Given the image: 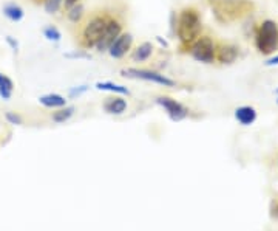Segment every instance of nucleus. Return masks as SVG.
<instances>
[{
  "mask_svg": "<svg viewBox=\"0 0 278 231\" xmlns=\"http://www.w3.org/2000/svg\"><path fill=\"white\" fill-rule=\"evenodd\" d=\"M124 33V19L119 16V14H113L108 25H107V30L105 33L102 34L101 41L98 42L96 45V50L99 53H104V52H108V48L111 47V44L117 39L119 36Z\"/></svg>",
  "mask_w": 278,
  "mask_h": 231,
  "instance_id": "obj_6",
  "label": "nucleus"
},
{
  "mask_svg": "<svg viewBox=\"0 0 278 231\" xmlns=\"http://www.w3.org/2000/svg\"><path fill=\"white\" fill-rule=\"evenodd\" d=\"M176 34L181 45L190 47L203 34V19L195 7H187L179 11L176 22Z\"/></svg>",
  "mask_w": 278,
  "mask_h": 231,
  "instance_id": "obj_3",
  "label": "nucleus"
},
{
  "mask_svg": "<svg viewBox=\"0 0 278 231\" xmlns=\"http://www.w3.org/2000/svg\"><path fill=\"white\" fill-rule=\"evenodd\" d=\"M96 89L119 93V95H130V90L126 86H119V84H114V83H96Z\"/></svg>",
  "mask_w": 278,
  "mask_h": 231,
  "instance_id": "obj_19",
  "label": "nucleus"
},
{
  "mask_svg": "<svg viewBox=\"0 0 278 231\" xmlns=\"http://www.w3.org/2000/svg\"><path fill=\"white\" fill-rule=\"evenodd\" d=\"M4 14L11 20V22H20L25 16V11L20 5L14 4V2H10V4H5L4 5Z\"/></svg>",
  "mask_w": 278,
  "mask_h": 231,
  "instance_id": "obj_14",
  "label": "nucleus"
},
{
  "mask_svg": "<svg viewBox=\"0 0 278 231\" xmlns=\"http://www.w3.org/2000/svg\"><path fill=\"white\" fill-rule=\"evenodd\" d=\"M267 231H278V229H275V228H273V229H267Z\"/></svg>",
  "mask_w": 278,
  "mask_h": 231,
  "instance_id": "obj_29",
  "label": "nucleus"
},
{
  "mask_svg": "<svg viewBox=\"0 0 278 231\" xmlns=\"http://www.w3.org/2000/svg\"><path fill=\"white\" fill-rule=\"evenodd\" d=\"M266 65H267V67H273V65H278V55H275V56L269 58V59L266 61Z\"/></svg>",
  "mask_w": 278,
  "mask_h": 231,
  "instance_id": "obj_26",
  "label": "nucleus"
},
{
  "mask_svg": "<svg viewBox=\"0 0 278 231\" xmlns=\"http://www.w3.org/2000/svg\"><path fill=\"white\" fill-rule=\"evenodd\" d=\"M13 90H14V83L11 78H8L7 74L0 73V96H2L5 101L11 99L13 96Z\"/></svg>",
  "mask_w": 278,
  "mask_h": 231,
  "instance_id": "obj_17",
  "label": "nucleus"
},
{
  "mask_svg": "<svg viewBox=\"0 0 278 231\" xmlns=\"http://www.w3.org/2000/svg\"><path fill=\"white\" fill-rule=\"evenodd\" d=\"M67 58H90L88 55H81V53H74V55H65Z\"/></svg>",
  "mask_w": 278,
  "mask_h": 231,
  "instance_id": "obj_28",
  "label": "nucleus"
},
{
  "mask_svg": "<svg viewBox=\"0 0 278 231\" xmlns=\"http://www.w3.org/2000/svg\"><path fill=\"white\" fill-rule=\"evenodd\" d=\"M257 110L252 106H240L235 109V120L241 126H251L257 121Z\"/></svg>",
  "mask_w": 278,
  "mask_h": 231,
  "instance_id": "obj_11",
  "label": "nucleus"
},
{
  "mask_svg": "<svg viewBox=\"0 0 278 231\" xmlns=\"http://www.w3.org/2000/svg\"><path fill=\"white\" fill-rule=\"evenodd\" d=\"M133 47V36L130 33H122L108 48V55L113 59H122Z\"/></svg>",
  "mask_w": 278,
  "mask_h": 231,
  "instance_id": "obj_9",
  "label": "nucleus"
},
{
  "mask_svg": "<svg viewBox=\"0 0 278 231\" xmlns=\"http://www.w3.org/2000/svg\"><path fill=\"white\" fill-rule=\"evenodd\" d=\"M276 104H278V99H276Z\"/></svg>",
  "mask_w": 278,
  "mask_h": 231,
  "instance_id": "obj_31",
  "label": "nucleus"
},
{
  "mask_svg": "<svg viewBox=\"0 0 278 231\" xmlns=\"http://www.w3.org/2000/svg\"><path fill=\"white\" fill-rule=\"evenodd\" d=\"M276 165H278V162H276Z\"/></svg>",
  "mask_w": 278,
  "mask_h": 231,
  "instance_id": "obj_32",
  "label": "nucleus"
},
{
  "mask_svg": "<svg viewBox=\"0 0 278 231\" xmlns=\"http://www.w3.org/2000/svg\"><path fill=\"white\" fill-rule=\"evenodd\" d=\"M276 93H278V89H276Z\"/></svg>",
  "mask_w": 278,
  "mask_h": 231,
  "instance_id": "obj_30",
  "label": "nucleus"
},
{
  "mask_svg": "<svg viewBox=\"0 0 278 231\" xmlns=\"http://www.w3.org/2000/svg\"><path fill=\"white\" fill-rule=\"evenodd\" d=\"M44 36L47 37L48 41H53V42H59V41H60V37H62L60 31H59L54 25L45 27V28H44Z\"/></svg>",
  "mask_w": 278,
  "mask_h": 231,
  "instance_id": "obj_21",
  "label": "nucleus"
},
{
  "mask_svg": "<svg viewBox=\"0 0 278 231\" xmlns=\"http://www.w3.org/2000/svg\"><path fill=\"white\" fill-rule=\"evenodd\" d=\"M87 89H88L87 86H82V87H79V89H71L70 96H71V98H74L76 95H77V96H79V95H82L84 92H87Z\"/></svg>",
  "mask_w": 278,
  "mask_h": 231,
  "instance_id": "obj_25",
  "label": "nucleus"
},
{
  "mask_svg": "<svg viewBox=\"0 0 278 231\" xmlns=\"http://www.w3.org/2000/svg\"><path fill=\"white\" fill-rule=\"evenodd\" d=\"M209 7L220 23H233L252 13L254 4L251 0H207Z\"/></svg>",
  "mask_w": 278,
  "mask_h": 231,
  "instance_id": "obj_2",
  "label": "nucleus"
},
{
  "mask_svg": "<svg viewBox=\"0 0 278 231\" xmlns=\"http://www.w3.org/2000/svg\"><path fill=\"white\" fill-rule=\"evenodd\" d=\"M84 17H85V8H84V5L81 2L73 5V7H70V8H67V19L71 23L79 25L84 20Z\"/></svg>",
  "mask_w": 278,
  "mask_h": 231,
  "instance_id": "obj_15",
  "label": "nucleus"
},
{
  "mask_svg": "<svg viewBox=\"0 0 278 231\" xmlns=\"http://www.w3.org/2000/svg\"><path fill=\"white\" fill-rule=\"evenodd\" d=\"M255 45L264 56H270L278 50V25L273 20L267 19L260 23L255 33Z\"/></svg>",
  "mask_w": 278,
  "mask_h": 231,
  "instance_id": "obj_4",
  "label": "nucleus"
},
{
  "mask_svg": "<svg viewBox=\"0 0 278 231\" xmlns=\"http://www.w3.org/2000/svg\"><path fill=\"white\" fill-rule=\"evenodd\" d=\"M151 53H153V45H151L150 42H142V44L138 45V48L135 50L133 59H135L136 62H145V61L150 59Z\"/></svg>",
  "mask_w": 278,
  "mask_h": 231,
  "instance_id": "obj_18",
  "label": "nucleus"
},
{
  "mask_svg": "<svg viewBox=\"0 0 278 231\" xmlns=\"http://www.w3.org/2000/svg\"><path fill=\"white\" fill-rule=\"evenodd\" d=\"M64 8V0H44V10L48 14H56Z\"/></svg>",
  "mask_w": 278,
  "mask_h": 231,
  "instance_id": "obj_20",
  "label": "nucleus"
},
{
  "mask_svg": "<svg viewBox=\"0 0 278 231\" xmlns=\"http://www.w3.org/2000/svg\"><path fill=\"white\" fill-rule=\"evenodd\" d=\"M129 104L121 96H111L104 101V110L110 115H122L127 110Z\"/></svg>",
  "mask_w": 278,
  "mask_h": 231,
  "instance_id": "obj_12",
  "label": "nucleus"
},
{
  "mask_svg": "<svg viewBox=\"0 0 278 231\" xmlns=\"http://www.w3.org/2000/svg\"><path fill=\"white\" fill-rule=\"evenodd\" d=\"M124 76H129V78H135V80H142V81H148V83H155L158 86L163 87H175L176 83L167 76L158 73V71H151V70H142V68H127L122 70Z\"/></svg>",
  "mask_w": 278,
  "mask_h": 231,
  "instance_id": "obj_7",
  "label": "nucleus"
},
{
  "mask_svg": "<svg viewBox=\"0 0 278 231\" xmlns=\"http://www.w3.org/2000/svg\"><path fill=\"white\" fill-rule=\"evenodd\" d=\"M74 112H76V109L74 107H68V106H65V107H60V109H56L54 112H53V115H51V120L54 121V123H57V124H64V123H67L73 115H74Z\"/></svg>",
  "mask_w": 278,
  "mask_h": 231,
  "instance_id": "obj_16",
  "label": "nucleus"
},
{
  "mask_svg": "<svg viewBox=\"0 0 278 231\" xmlns=\"http://www.w3.org/2000/svg\"><path fill=\"white\" fill-rule=\"evenodd\" d=\"M111 16H113V13H110L107 10H99V11H93L91 14L84 17V20L77 25L79 27L77 34H76L77 45L82 50L96 48L102 34L107 30V25H108Z\"/></svg>",
  "mask_w": 278,
  "mask_h": 231,
  "instance_id": "obj_1",
  "label": "nucleus"
},
{
  "mask_svg": "<svg viewBox=\"0 0 278 231\" xmlns=\"http://www.w3.org/2000/svg\"><path fill=\"white\" fill-rule=\"evenodd\" d=\"M42 2H44V0H42Z\"/></svg>",
  "mask_w": 278,
  "mask_h": 231,
  "instance_id": "obj_33",
  "label": "nucleus"
},
{
  "mask_svg": "<svg viewBox=\"0 0 278 231\" xmlns=\"http://www.w3.org/2000/svg\"><path fill=\"white\" fill-rule=\"evenodd\" d=\"M270 217L278 222V199H273L270 203Z\"/></svg>",
  "mask_w": 278,
  "mask_h": 231,
  "instance_id": "obj_23",
  "label": "nucleus"
},
{
  "mask_svg": "<svg viewBox=\"0 0 278 231\" xmlns=\"http://www.w3.org/2000/svg\"><path fill=\"white\" fill-rule=\"evenodd\" d=\"M240 55V48L233 44H220L217 48V62L229 65L233 64Z\"/></svg>",
  "mask_w": 278,
  "mask_h": 231,
  "instance_id": "obj_10",
  "label": "nucleus"
},
{
  "mask_svg": "<svg viewBox=\"0 0 278 231\" xmlns=\"http://www.w3.org/2000/svg\"><path fill=\"white\" fill-rule=\"evenodd\" d=\"M217 48L218 44L209 34H201L198 39L189 47L192 58L203 64H213L217 62Z\"/></svg>",
  "mask_w": 278,
  "mask_h": 231,
  "instance_id": "obj_5",
  "label": "nucleus"
},
{
  "mask_svg": "<svg viewBox=\"0 0 278 231\" xmlns=\"http://www.w3.org/2000/svg\"><path fill=\"white\" fill-rule=\"evenodd\" d=\"M155 101H156V104H160L167 112V115L173 121H181L189 115L187 107L182 106L179 101L170 98V96H156Z\"/></svg>",
  "mask_w": 278,
  "mask_h": 231,
  "instance_id": "obj_8",
  "label": "nucleus"
},
{
  "mask_svg": "<svg viewBox=\"0 0 278 231\" xmlns=\"http://www.w3.org/2000/svg\"><path fill=\"white\" fill-rule=\"evenodd\" d=\"M7 42H8V45L13 48V52H16V53L19 52V42L14 39L13 36H7Z\"/></svg>",
  "mask_w": 278,
  "mask_h": 231,
  "instance_id": "obj_24",
  "label": "nucleus"
},
{
  "mask_svg": "<svg viewBox=\"0 0 278 231\" xmlns=\"http://www.w3.org/2000/svg\"><path fill=\"white\" fill-rule=\"evenodd\" d=\"M39 102H41L44 107L47 109H60L67 106V99L65 96L59 95V93H47L39 98Z\"/></svg>",
  "mask_w": 278,
  "mask_h": 231,
  "instance_id": "obj_13",
  "label": "nucleus"
},
{
  "mask_svg": "<svg viewBox=\"0 0 278 231\" xmlns=\"http://www.w3.org/2000/svg\"><path fill=\"white\" fill-rule=\"evenodd\" d=\"M79 2H81V0H64V8L67 10V8H70V7H73Z\"/></svg>",
  "mask_w": 278,
  "mask_h": 231,
  "instance_id": "obj_27",
  "label": "nucleus"
},
{
  "mask_svg": "<svg viewBox=\"0 0 278 231\" xmlns=\"http://www.w3.org/2000/svg\"><path fill=\"white\" fill-rule=\"evenodd\" d=\"M5 118H7V121L10 124H14V126H20L23 123L22 117H20L19 113H16V112H7L5 113Z\"/></svg>",
  "mask_w": 278,
  "mask_h": 231,
  "instance_id": "obj_22",
  "label": "nucleus"
}]
</instances>
